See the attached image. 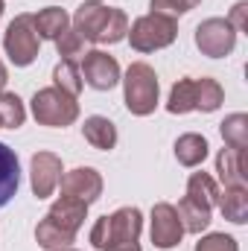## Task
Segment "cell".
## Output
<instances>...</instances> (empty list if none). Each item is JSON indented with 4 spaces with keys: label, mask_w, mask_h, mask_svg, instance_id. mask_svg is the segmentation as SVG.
Listing matches in <instances>:
<instances>
[{
    "label": "cell",
    "mask_w": 248,
    "mask_h": 251,
    "mask_svg": "<svg viewBox=\"0 0 248 251\" xmlns=\"http://www.w3.org/2000/svg\"><path fill=\"white\" fill-rule=\"evenodd\" d=\"M85 219H88V204H85V201H79V199H73V196H59V199L50 204L47 216L38 222V228H35V243L47 251L70 249V246L76 243V234H79V228L85 225Z\"/></svg>",
    "instance_id": "cell-1"
},
{
    "label": "cell",
    "mask_w": 248,
    "mask_h": 251,
    "mask_svg": "<svg viewBox=\"0 0 248 251\" xmlns=\"http://www.w3.org/2000/svg\"><path fill=\"white\" fill-rule=\"evenodd\" d=\"M32 24H35L38 38L56 41L64 29L70 26V15H67L64 9H59V6H47V9H41V12L32 15Z\"/></svg>",
    "instance_id": "cell-18"
},
{
    "label": "cell",
    "mask_w": 248,
    "mask_h": 251,
    "mask_svg": "<svg viewBox=\"0 0 248 251\" xmlns=\"http://www.w3.org/2000/svg\"><path fill=\"white\" fill-rule=\"evenodd\" d=\"M193 204H198V207H204V210H210L213 213V207H216V201H219V184H216V178L210 176V173H193L190 178H187V196Z\"/></svg>",
    "instance_id": "cell-16"
},
{
    "label": "cell",
    "mask_w": 248,
    "mask_h": 251,
    "mask_svg": "<svg viewBox=\"0 0 248 251\" xmlns=\"http://www.w3.org/2000/svg\"><path fill=\"white\" fill-rule=\"evenodd\" d=\"M125 32H128V15L123 9H108V18L99 29L97 44H117V41L125 38Z\"/></svg>",
    "instance_id": "cell-25"
},
{
    "label": "cell",
    "mask_w": 248,
    "mask_h": 251,
    "mask_svg": "<svg viewBox=\"0 0 248 251\" xmlns=\"http://www.w3.org/2000/svg\"><path fill=\"white\" fill-rule=\"evenodd\" d=\"M53 85L70 94V97H79L85 82H82V70H79V62H70V59H62V62L53 67Z\"/></svg>",
    "instance_id": "cell-21"
},
{
    "label": "cell",
    "mask_w": 248,
    "mask_h": 251,
    "mask_svg": "<svg viewBox=\"0 0 248 251\" xmlns=\"http://www.w3.org/2000/svg\"><path fill=\"white\" fill-rule=\"evenodd\" d=\"M0 128H3V126H0Z\"/></svg>",
    "instance_id": "cell-35"
},
{
    "label": "cell",
    "mask_w": 248,
    "mask_h": 251,
    "mask_svg": "<svg viewBox=\"0 0 248 251\" xmlns=\"http://www.w3.org/2000/svg\"><path fill=\"white\" fill-rule=\"evenodd\" d=\"M210 152V143L204 134H196V131H187L175 140V158L181 167H198Z\"/></svg>",
    "instance_id": "cell-19"
},
{
    "label": "cell",
    "mask_w": 248,
    "mask_h": 251,
    "mask_svg": "<svg viewBox=\"0 0 248 251\" xmlns=\"http://www.w3.org/2000/svg\"><path fill=\"white\" fill-rule=\"evenodd\" d=\"M196 251H240L237 240L231 234H222V231H213V234H204L198 243H196Z\"/></svg>",
    "instance_id": "cell-28"
},
{
    "label": "cell",
    "mask_w": 248,
    "mask_h": 251,
    "mask_svg": "<svg viewBox=\"0 0 248 251\" xmlns=\"http://www.w3.org/2000/svg\"><path fill=\"white\" fill-rule=\"evenodd\" d=\"M26 120V108L18 94H0V126L3 128H21Z\"/></svg>",
    "instance_id": "cell-26"
},
{
    "label": "cell",
    "mask_w": 248,
    "mask_h": 251,
    "mask_svg": "<svg viewBox=\"0 0 248 251\" xmlns=\"http://www.w3.org/2000/svg\"><path fill=\"white\" fill-rule=\"evenodd\" d=\"M3 9H6V6H3V0H0V18H3Z\"/></svg>",
    "instance_id": "cell-32"
},
{
    "label": "cell",
    "mask_w": 248,
    "mask_h": 251,
    "mask_svg": "<svg viewBox=\"0 0 248 251\" xmlns=\"http://www.w3.org/2000/svg\"><path fill=\"white\" fill-rule=\"evenodd\" d=\"M196 47L201 50V56L210 59H225L234 53L237 47V32L225 18H207L196 26Z\"/></svg>",
    "instance_id": "cell-7"
},
{
    "label": "cell",
    "mask_w": 248,
    "mask_h": 251,
    "mask_svg": "<svg viewBox=\"0 0 248 251\" xmlns=\"http://www.w3.org/2000/svg\"><path fill=\"white\" fill-rule=\"evenodd\" d=\"M216 173H219V181L225 187L231 184H246L248 173H246V149H222L216 155Z\"/></svg>",
    "instance_id": "cell-15"
},
{
    "label": "cell",
    "mask_w": 248,
    "mask_h": 251,
    "mask_svg": "<svg viewBox=\"0 0 248 251\" xmlns=\"http://www.w3.org/2000/svg\"><path fill=\"white\" fill-rule=\"evenodd\" d=\"M85 3H102V0H85Z\"/></svg>",
    "instance_id": "cell-33"
},
{
    "label": "cell",
    "mask_w": 248,
    "mask_h": 251,
    "mask_svg": "<svg viewBox=\"0 0 248 251\" xmlns=\"http://www.w3.org/2000/svg\"><path fill=\"white\" fill-rule=\"evenodd\" d=\"M149 237H152L155 249H161V251H170V249H175V246L181 243V237H184V225H181V219H178L175 204H170V201H158V204L152 207Z\"/></svg>",
    "instance_id": "cell-9"
},
{
    "label": "cell",
    "mask_w": 248,
    "mask_h": 251,
    "mask_svg": "<svg viewBox=\"0 0 248 251\" xmlns=\"http://www.w3.org/2000/svg\"><path fill=\"white\" fill-rule=\"evenodd\" d=\"M216 207L222 210V216L234 225H246L248 222V187L246 184H231V187L219 190V201Z\"/></svg>",
    "instance_id": "cell-14"
},
{
    "label": "cell",
    "mask_w": 248,
    "mask_h": 251,
    "mask_svg": "<svg viewBox=\"0 0 248 251\" xmlns=\"http://www.w3.org/2000/svg\"><path fill=\"white\" fill-rule=\"evenodd\" d=\"M62 251H76V249H62Z\"/></svg>",
    "instance_id": "cell-34"
},
{
    "label": "cell",
    "mask_w": 248,
    "mask_h": 251,
    "mask_svg": "<svg viewBox=\"0 0 248 251\" xmlns=\"http://www.w3.org/2000/svg\"><path fill=\"white\" fill-rule=\"evenodd\" d=\"M167 111L170 114H190L196 111V79H178L170 91L167 100Z\"/></svg>",
    "instance_id": "cell-22"
},
{
    "label": "cell",
    "mask_w": 248,
    "mask_h": 251,
    "mask_svg": "<svg viewBox=\"0 0 248 251\" xmlns=\"http://www.w3.org/2000/svg\"><path fill=\"white\" fill-rule=\"evenodd\" d=\"M175 210H178V219H181V225H184V234H201V231H207V225H210V210L193 204L190 199H181Z\"/></svg>",
    "instance_id": "cell-24"
},
{
    "label": "cell",
    "mask_w": 248,
    "mask_h": 251,
    "mask_svg": "<svg viewBox=\"0 0 248 251\" xmlns=\"http://www.w3.org/2000/svg\"><path fill=\"white\" fill-rule=\"evenodd\" d=\"M82 134H85V140H88L94 149H99V152H111V149L117 146V126L111 123L108 117H99V114L88 117L85 126H82Z\"/></svg>",
    "instance_id": "cell-17"
},
{
    "label": "cell",
    "mask_w": 248,
    "mask_h": 251,
    "mask_svg": "<svg viewBox=\"0 0 248 251\" xmlns=\"http://www.w3.org/2000/svg\"><path fill=\"white\" fill-rule=\"evenodd\" d=\"M225 21L234 26V32H237V35H240V32H248V3H246V0L234 3V9H231V15H228Z\"/></svg>",
    "instance_id": "cell-30"
},
{
    "label": "cell",
    "mask_w": 248,
    "mask_h": 251,
    "mask_svg": "<svg viewBox=\"0 0 248 251\" xmlns=\"http://www.w3.org/2000/svg\"><path fill=\"white\" fill-rule=\"evenodd\" d=\"M62 196H73L85 204H94L102 196V176L94 167H76L70 173H62Z\"/></svg>",
    "instance_id": "cell-11"
},
{
    "label": "cell",
    "mask_w": 248,
    "mask_h": 251,
    "mask_svg": "<svg viewBox=\"0 0 248 251\" xmlns=\"http://www.w3.org/2000/svg\"><path fill=\"white\" fill-rule=\"evenodd\" d=\"M108 9H111V6H102V3H82V6L76 9V15L70 18V26L79 32L82 41H94V44H97L99 29H102V24H105V18H108Z\"/></svg>",
    "instance_id": "cell-12"
},
{
    "label": "cell",
    "mask_w": 248,
    "mask_h": 251,
    "mask_svg": "<svg viewBox=\"0 0 248 251\" xmlns=\"http://www.w3.org/2000/svg\"><path fill=\"white\" fill-rule=\"evenodd\" d=\"M6 82H9V70H6V64L0 62V94H3V88H6Z\"/></svg>",
    "instance_id": "cell-31"
},
{
    "label": "cell",
    "mask_w": 248,
    "mask_h": 251,
    "mask_svg": "<svg viewBox=\"0 0 248 251\" xmlns=\"http://www.w3.org/2000/svg\"><path fill=\"white\" fill-rule=\"evenodd\" d=\"M201 0H149V9L152 12H161V15H170V18H178L187 15L198 6Z\"/></svg>",
    "instance_id": "cell-29"
},
{
    "label": "cell",
    "mask_w": 248,
    "mask_h": 251,
    "mask_svg": "<svg viewBox=\"0 0 248 251\" xmlns=\"http://www.w3.org/2000/svg\"><path fill=\"white\" fill-rule=\"evenodd\" d=\"M29 108H32V117L38 123L50 126V128H64V126H73L79 120V102H76V97L59 91L56 85L35 91L32 100H29Z\"/></svg>",
    "instance_id": "cell-5"
},
{
    "label": "cell",
    "mask_w": 248,
    "mask_h": 251,
    "mask_svg": "<svg viewBox=\"0 0 248 251\" xmlns=\"http://www.w3.org/2000/svg\"><path fill=\"white\" fill-rule=\"evenodd\" d=\"M123 82V102L128 114L134 117H149L158 108V97H161V85H158V73L155 67L146 62H131Z\"/></svg>",
    "instance_id": "cell-3"
},
{
    "label": "cell",
    "mask_w": 248,
    "mask_h": 251,
    "mask_svg": "<svg viewBox=\"0 0 248 251\" xmlns=\"http://www.w3.org/2000/svg\"><path fill=\"white\" fill-rule=\"evenodd\" d=\"M125 38H128L131 50L155 53V50L170 47L178 38V21L170 15H161V12H149V15H140L137 21L128 24Z\"/></svg>",
    "instance_id": "cell-4"
},
{
    "label": "cell",
    "mask_w": 248,
    "mask_h": 251,
    "mask_svg": "<svg viewBox=\"0 0 248 251\" xmlns=\"http://www.w3.org/2000/svg\"><path fill=\"white\" fill-rule=\"evenodd\" d=\"M143 213L140 207H120L108 216H99L91 228V246L97 251H140Z\"/></svg>",
    "instance_id": "cell-2"
},
{
    "label": "cell",
    "mask_w": 248,
    "mask_h": 251,
    "mask_svg": "<svg viewBox=\"0 0 248 251\" xmlns=\"http://www.w3.org/2000/svg\"><path fill=\"white\" fill-rule=\"evenodd\" d=\"M3 50H6L9 62L15 64V67H29V64L38 59L41 38H38V32H35L32 15H18V18H12V24H9L6 32H3Z\"/></svg>",
    "instance_id": "cell-6"
},
{
    "label": "cell",
    "mask_w": 248,
    "mask_h": 251,
    "mask_svg": "<svg viewBox=\"0 0 248 251\" xmlns=\"http://www.w3.org/2000/svg\"><path fill=\"white\" fill-rule=\"evenodd\" d=\"M53 44H56V50H59V56H62V59L76 62V59H82V56H85V41L79 38V32H76L73 26H67V29H64Z\"/></svg>",
    "instance_id": "cell-27"
},
{
    "label": "cell",
    "mask_w": 248,
    "mask_h": 251,
    "mask_svg": "<svg viewBox=\"0 0 248 251\" xmlns=\"http://www.w3.org/2000/svg\"><path fill=\"white\" fill-rule=\"evenodd\" d=\"M82 82L91 85L94 91H111L120 79H123V70L114 56H108L105 50H88L82 56Z\"/></svg>",
    "instance_id": "cell-8"
},
{
    "label": "cell",
    "mask_w": 248,
    "mask_h": 251,
    "mask_svg": "<svg viewBox=\"0 0 248 251\" xmlns=\"http://www.w3.org/2000/svg\"><path fill=\"white\" fill-rule=\"evenodd\" d=\"M62 158L56 152H35L29 161V184H32L35 199L53 196L62 181Z\"/></svg>",
    "instance_id": "cell-10"
},
{
    "label": "cell",
    "mask_w": 248,
    "mask_h": 251,
    "mask_svg": "<svg viewBox=\"0 0 248 251\" xmlns=\"http://www.w3.org/2000/svg\"><path fill=\"white\" fill-rule=\"evenodd\" d=\"M219 131H222L225 146H231V149H248V114H243V111L228 114L222 120V126H219Z\"/></svg>",
    "instance_id": "cell-23"
},
{
    "label": "cell",
    "mask_w": 248,
    "mask_h": 251,
    "mask_svg": "<svg viewBox=\"0 0 248 251\" xmlns=\"http://www.w3.org/2000/svg\"><path fill=\"white\" fill-rule=\"evenodd\" d=\"M21 187V164L15 149L0 143V207H6Z\"/></svg>",
    "instance_id": "cell-13"
},
{
    "label": "cell",
    "mask_w": 248,
    "mask_h": 251,
    "mask_svg": "<svg viewBox=\"0 0 248 251\" xmlns=\"http://www.w3.org/2000/svg\"><path fill=\"white\" fill-rule=\"evenodd\" d=\"M222 102H225V91L216 79H210V76L196 79V111L213 114V111L222 108Z\"/></svg>",
    "instance_id": "cell-20"
}]
</instances>
